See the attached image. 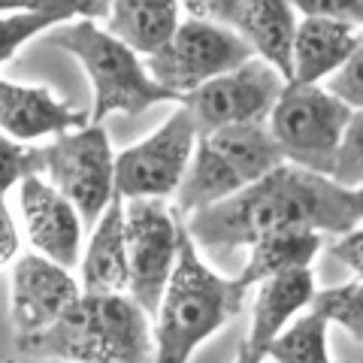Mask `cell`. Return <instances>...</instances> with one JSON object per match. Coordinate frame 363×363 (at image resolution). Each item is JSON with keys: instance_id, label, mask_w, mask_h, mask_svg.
Masks as SVG:
<instances>
[{"instance_id": "6", "label": "cell", "mask_w": 363, "mask_h": 363, "mask_svg": "<svg viewBox=\"0 0 363 363\" xmlns=\"http://www.w3.org/2000/svg\"><path fill=\"white\" fill-rule=\"evenodd\" d=\"M252 58V45L230 28L203 18H185L179 25L176 37L157 55L145 58V70L152 73L157 85L173 91L182 100L191 91L248 64Z\"/></svg>"}, {"instance_id": "28", "label": "cell", "mask_w": 363, "mask_h": 363, "mask_svg": "<svg viewBox=\"0 0 363 363\" xmlns=\"http://www.w3.org/2000/svg\"><path fill=\"white\" fill-rule=\"evenodd\" d=\"M18 255V230L13 221V212L6 206V197L0 194V269Z\"/></svg>"}, {"instance_id": "16", "label": "cell", "mask_w": 363, "mask_h": 363, "mask_svg": "<svg viewBox=\"0 0 363 363\" xmlns=\"http://www.w3.org/2000/svg\"><path fill=\"white\" fill-rule=\"evenodd\" d=\"M363 28L321 16H303L294 37V82L318 85L333 79L354 55Z\"/></svg>"}, {"instance_id": "29", "label": "cell", "mask_w": 363, "mask_h": 363, "mask_svg": "<svg viewBox=\"0 0 363 363\" xmlns=\"http://www.w3.org/2000/svg\"><path fill=\"white\" fill-rule=\"evenodd\" d=\"M233 363H264V357H260L257 351H255V348H252V345H248L245 339H242L240 348H236V357H233Z\"/></svg>"}, {"instance_id": "26", "label": "cell", "mask_w": 363, "mask_h": 363, "mask_svg": "<svg viewBox=\"0 0 363 363\" xmlns=\"http://www.w3.org/2000/svg\"><path fill=\"white\" fill-rule=\"evenodd\" d=\"M294 9L303 16H321L363 28V0H297Z\"/></svg>"}, {"instance_id": "5", "label": "cell", "mask_w": 363, "mask_h": 363, "mask_svg": "<svg viewBox=\"0 0 363 363\" xmlns=\"http://www.w3.org/2000/svg\"><path fill=\"white\" fill-rule=\"evenodd\" d=\"M351 112L354 109L321 85L288 82L269 116V136L285 155V164L330 179Z\"/></svg>"}, {"instance_id": "18", "label": "cell", "mask_w": 363, "mask_h": 363, "mask_svg": "<svg viewBox=\"0 0 363 363\" xmlns=\"http://www.w3.org/2000/svg\"><path fill=\"white\" fill-rule=\"evenodd\" d=\"M182 4L173 0H118L109 4L106 33L124 43L133 55L152 58L176 37L182 25Z\"/></svg>"}, {"instance_id": "4", "label": "cell", "mask_w": 363, "mask_h": 363, "mask_svg": "<svg viewBox=\"0 0 363 363\" xmlns=\"http://www.w3.org/2000/svg\"><path fill=\"white\" fill-rule=\"evenodd\" d=\"M49 43L64 49L67 55L82 64L88 82L94 88V106H91V124H100L112 112L140 116L149 106L179 100L173 91L161 88L145 70L140 55L128 45L109 37L91 18H79L73 25H61L49 33ZM182 104V100H179Z\"/></svg>"}, {"instance_id": "22", "label": "cell", "mask_w": 363, "mask_h": 363, "mask_svg": "<svg viewBox=\"0 0 363 363\" xmlns=\"http://www.w3.org/2000/svg\"><path fill=\"white\" fill-rule=\"evenodd\" d=\"M312 312H318L327 324H339L342 330L363 342V281H345L315 294Z\"/></svg>"}, {"instance_id": "13", "label": "cell", "mask_w": 363, "mask_h": 363, "mask_svg": "<svg viewBox=\"0 0 363 363\" xmlns=\"http://www.w3.org/2000/svg\"><path fill=\"white\" fill-rule=\"evenodd\" d=\"M18 209L28 240L40 257L64 269H73L82 260V218L58 188H52L43 176L25 179L18 185Z\"/></svg>"}, {"instance_id": "1", "label": "cell", "mask_w": 363, "mask_h": 363, "mask_svg": "<svg viewBox=\"0 0 363 363\" xmlns=\"http://www.w3.org/2000/svg\"><path fill=\"white\" fill-rule=\"evenodd\" d=\"M354 227H360V218L351 191L327 176L281 164L236 197L191 215L185 230L200 255L227 260L276 233L315 230L345 236Z\"/></svg>"}, {"instance_id": "27", "label": "cell", "mask_w": 363, "mask_h": 363, "mask_svg": "<svg viewBox=\"0 0 363 363\" xmlns=\"http://www.w3.org/2000/svg\"><path fill=\"white\" fill-rule=\"evenodd\" d=\"M330 255L339 260V264H345V267L363 281V224L354 227L351 233L339 236L336 245L330 248Z\"/></svg>"}, {"instance_id": "31", "label": "cell", "mask_w": 363, "mask_h": 363, "mask_svg": "<svg viewBox=\"0 0 363 363\" xmlns=\"http://www.w3.org/2000/svg\"><path fill=\"white\" fill-rule=\"evenodd\" d=\"M21 4H0V13H13V9H18Z\"/></svg>"}, {"instance_id": "15", "label": "cell", "mask_w": 363, "mask_h": 363, "mask_svg": "<svg viewBox=\"0 0 363 363\" xmlns=\"http://www.w3.org/2000/svg\"><path fill=\"white\" fill-rule=\"evenodd\" d=\"M82 294H128V200L112 197L82 255Z\"/></svg>"}, {"instance_id": "20", "label": "cell", "mask_w": 363, "mask_h": 363, "mask_svg": "<svg viewBox=\"0 0 363 363\" xmlns=\"http://www.w3.org/2000/svg\"><path fill=\"white\" fill-rule=\"evenodd\" d=\"M97 13H109V4H70V0H52V4H21L13 13L0 16V64L9 61L13 55L33 40L37 33L55 30L64 21H70L73 16H97Z\"/></svg>"}, {"instance_id": "9", "label": "cell", "mask_w": 363, "mask_h": 363, "mask_svg": "<svg viewBox=\"0 0 363 363\" xmlns=\"http://www.w3.org/2000/svg\"><path fill=\"white\" fill-rule=\"evenodd\" d=\"M176 215L164 200H128V297L149 318H157L179 260Z\"/></svg>"}, {"instance_id": "25", "label": "cell", "mask_w": 363, "mask_h": 363, "mask_svg": "<svg viewBox=\"0 0 363 363\" xmlns=\"http://www.w3.org/2000/svg\"><path fill=\"white\" fill-rule=\"evenodd\" d=\"M327 91L333 97H339L348 109H363V33L354 55L348 58V64L339 70L333 79H327Z\"/></svg>"}, {"instance_id": "14", "label": "cell", "mask_w": 363, "mask_h": 363, "mask_svg": "<svg viewBox=\"0 0 363 363\" xmlns=\"http://www.w3.org/2000/svg\"><path fill=\"white\" fill-rule=\"evenodd\" d=\"M88 128L85 112L64 104L43 85H16L0 79V133L16 143H33L40 136H64Z\"/></svg>"}, {"instance_id": "10", "label": "cell", "mask_w": 363, "mask_h": 363, "mask_svg": "<svg viewBox=\"0 0 363 363\" xmlns=\"http://www.w3.org/2000/svg\"><path fill=\"white\" fill-rule=\"evenodd\" d=\"M285 85V76L276 67L252 58L248 64L191 91L188 97H182V106L194 116L200 133L242 128V124H264L276 109Z\"/></svg>"}, {"instance_id": "12", "label": "cell", "mask_w": 363, "mask_h": 363, "mask_svg": "<svg viewBox=\"0 0 363 363\" xmlns=\"http://www.w3.org/2000/svg\"><path fill=\"white\" fill-rule=\"evenodd\" d=\"M79 297H82V285L73 279L70 269L40 257L37 252L18 257L13 267V303H9L16 336L25 339L49 330L70 312Z\"/></svg>"}, {"instance_id": "11", "label": "cell", "mask_w": 363, "mask_h": 363, "mask_svg": "<svg viewBox=\"0 0 363 363\" xmlns=\"http://www.w3.org/2000/svg\"><path fill=\"white\" fill-rule=\"evenodd\" d=\"M182 13L188 18L215 21L230 28L233 33L252 45L255 58L267 61L269 67L294 82V37H297V9L285 0H197L182 4Z\"/></svg>"}, {"instance_id": "30", "label": "cell", "mask_w": 363, "mask_h": 363, "mask_svg": "<svg viewBox=\"0 0 363 363\" xmlns=\"http://www.w3.org/2000/svg\"><path fill=\"white\" fill-rule=\"evenodd\" d=\"M351 200H354L357 218H360V224H363V185H360V188H354V191H351Z\"/></svg>"}, {"instance_id": "24", "label": "cell", "mask_w": 363, "mask_h": 363, "mask_svg": "<svg viewBox=\"0 0 363 363\" xmlns=\"http://www.w3.org/2000/svg\"><path fill=\"white\" fill-rule=\"evenodd\" d=\"M45 157L43 149L9 140L6 133H0V194H6L13 185H21L30 176H43Z\"/></svg>"}, {"instance_id": "8", "label": "cell", "mask_w": 363, "mask_h": 363, "mask_svg": "<svg viewBox=\"0 0 363 363\" xmlns=\"http://www.w3.org/2000/svg\"><path fill=\"white\" fill-rule=\"evenodd\" d=\"M200 128L182 106L152 136L116 155V194L124 200H164L176 194L194 161Z\"/></svg>"}, {"instance_id": "23", "label": "cell", "mask_w": 363, "mask_h": 363, "mask_svg": "<svg viewBox=\"0 0 363 363\" xmlns=\"http://www.w3.org/2000/svg\"><path fill=\"white\" fill-rule=\"evenodd\" d=\"M330 179L345 191H354L363 185V109L351 112V121L342 133V143H339Z\"/></svg>"}, {"instance_id": "3", "label": "cell", "mask_w": 363, "mask_h": 363, "mask_svg": "<svg viewBox=\"0 0 363 363\" xmlns=\"http://www.w3.org/2000/svg\"><path fill=\"white\" fill-rule=\"evenodd\" d=\"M230 279L218 276L182 227L179 260L155 321V363H188L191 354L240 312Z\"/></svg>"}, {"instance_id": "2", "label": "cell", "mask_w": 363, "mask_h": 363, "mask_svg": "<svg viewBox=\"0 0 363 363\" xmlns=\"http://www.w3.org/2000/svg\"><path fill=\"white\" fill-rule=\"evenodd\" d=\"M16 345L67 363H155V327L128 294H82L61 321Z\"/></svg>"}, {"instance_id": "7", "label": "cell", "mask_w": 363, "mask_h": 363, "mask_svg": "<svg viewBox=\"0 0 363 363\" xmlns=\"http://www.w3.org/2000/svg\"><path fill=\"white\" fill-rule=\"evenodd\" d=\"M49 185L76 206L82 224L91 230L116 197V155L104 124L64 133L43 149Z\"/></svg>"}, {"instance_id": "19", "label": "cell", "mask_w": 363, "mask_h": 363, "mask_svg": "<svg viewBox=\"0 0 363 363\" xmlns=\"http://www.w3.org/2000/svg\"><path fill=\"white\" fill-rule=\"evenodd\" d=\"M318 252H321V233L315 230H288V233L267 236V240H260L248 248L245 267L240 269V276L230 279V285L236 291V297L245 300V294L255 285H264V281L291 269H309Z\"/></svg>"}, {"instance_id": "21", "label": "cell", "mask_w": 363, "mask_h": 363, "mask_svg": "<svg viewBox=\"0 0 363 363\" xmlns=\"http://www.w3.org/2000/svg\"><path fill=\"white\" fill-rule=\"evenodd\" d=\"M267 357L279 363H333L330 351H327V321L318 312L300 315L269 345Z\"/></svg>"}, {"instance_id": "17", "label": "cell", "mask_w": 363, "mask_h": 363, "mask_svg": "<svg viewBox=\"0 0 363 363\" xmlns=\"http://www.w3.org/2000/svg\"><path fill=\"white\" fill-rule=\"evenodd\" d=\"M315 272L312 269H291L281 276L257 285L252 306V327L245 342L260 357L269 354V345L297 321V315L315 300Z\"/></svg>"}]
</instances>
